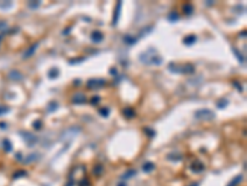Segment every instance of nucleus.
Segmentation results:
<instances>
[{
  "label": "nucleus",
  "mask_w": 247,
  "mask_h": 186,
  "mask_svg": "<svg viewBox=\"0 0 247 186\" xmlns=\"http://www.w3.org/2000/svg\"><path fill=\"white\" fill-rule=\"evenodd\" d=\"M140 58L142 60V62L145 63H155V65H160L162 62V58L160 57L155 50H150L146 51L145 54H142L140 56Z\"/></svg>",
  "instance_id": "obj_1"
},
{
  "label": "nucleus",
  "mask_w": 247,
  "mask_h": 186,
  "mask_svg": "<svg viewBox=\"0 0 247 186\" xmlns=\"http://www.w3.org/2000/svg\"><path fill=\"white\" fill-rule=\"evenodd\" d=\"M168 68L172 70V72H179V73H193L194 72V66L190 63H185L184 66H179L176 63H169L168 65Z\"/></svg>",
  "instance_id": "obj_2"
},
{
  "label": "nucleus",
  "mask_w": 247,
  "mask_h": 186,
  "mask_svg": "<svg viewBox=\"0 0 247 186\" xmlns=\"http://www.w3.org/2000/svg\"><path fill=\"white\" fill-rule=\"evenodd\" d=\"M194 117H195V119H199V120H210V119H214L215 114L210 109H199L194 113Z\"/></svg>",
  "instance_id": "obj_3"
},
{
  "label": "nucleus",
  "mask_w": 247,
  "mask_h": 186,
  "mask_svg": "<svg viewBox=\"0 0 247 186\" xmlns=\"http://www.w3.org/2000/svg\"><path fill=\"white\" fill-rule=\"evenodd\" d=\"M105 83H106L105 80H89L87 87L88 88H99V87L105 86Z\"/></svg>",
  "instance_id": "obj_4"
},
{
  "label": "nucleus",
  "mask_w": 247,
  "mask_h": 186,
  "mask_svg": "<svg viewBox=\"0 0 247 186\" xmlns=\"http://www.w3.org/2000/svg\"><path fill=\"white\" fill-rule=\"evenodd\" d=\"M21 135H22L24 138H26L25 140H26V143H27L30 147L37 143V138H36L34 134H31V133H21Z\"/></svg>",
  "instance_id": "obj_5"
},
{
  "label": "nucleus",
  "mask_w": 247,
  "mask_h": 186,
  "mask_svg": "<svg viewBox=\"0 0 247 186\" xmlns=\"http://www.w3.org/2000/svg\"><path fill=\"white\" fill-rule=\"evenodd\" d=\"M90 39H92V41H93V42H97V44H99V42H101V41H103V39H104V35H103V32H101V31H98V30H95V31H93V32H92V35H90Z\"/></svg>",
  "instance_id": "obj_6"
},
{
  "label": "nucleus",
  "mask_w": 247,
  "mask_h": 186,
  "mask_svg": "<svg viewBox=\"0 0 247 186\" xmlns=\"http://www.w3.org/2000/svg\"><path fill=\"white\" fill-rule=\"evenodd\" d=\"M190 169L193 170V171H195V173H202V171H204L205 166L203 165L202 161H199V160H195V161H193V164L190 165Z\"/></svg>",
  "instance_id": "obj_7"
},
{
  "label": "nucleus",
  "mask_w": 247,
  "mask_h": 186,
  "mask_svg": "<svg viewBox=\"0 0 247 186\" xmlns=\"http://www.w3.org/2000/svg\"><path fill=\"white\" fill-rule=\"evenodd\" d=\"M38 45H40V42H36V44H34V45H31V47L27 50V52H25L24 58H29V57H31V56H32V55L35 54V51L37 50Z\"/></svg>",
  "instance_id": "obj_8"
},
{
  "label": "nucleus",
  "mask_w": 247,
  "mask_h": 186,
  "mask_svg": "<svg viewBox=\"0 0 247 186\" xmlns=\"http://www.w3.org/2000/svg\"><path fill=\"white\" fill-rule=\"evenodd\" d=\"M72 99H73V101H72L73 103H76V104H79V103H84V102H85L87 98H85V96H84V94H82V93H77V94L73 97Z\"/></svg>",
  "instance_id": "obj_9"
},
{
  "label": "nucleus",
  "mask_w": 247,
  "mask_h": 186,
  "mask_svg": "<svg viewBox=\"0 0 247 186\" xmlns=\"http://www.w3.org/2000/svg\"><path fill=\"white\" fill-rule=\"evenodd\" d=\"M121 5H122L121 1H119V3L116 4V9H115V16H114L113 25H116V24H118V20H119V18H120V9H121Z\"/></svg>",
  "instance_id": "obj_10"
},
{
  "label": "nucleus",
  "mask_w": 247,
  "mask_h": 186,
  "mask_svg": "<svg viewBox=\"0 0 247 186\" xmlns=\"http://www.w3.org/2000/svg\"><path fill=\"white\" fill-rule=\"evenodd\" d=\"M195 41H197V36L195 35H188V36H185V37H184L183 42H184L187 46H189V45H193Z\"/></svg>",
  "instance_id": "obj_11"
},
{
  "label": "nucleus",
  "mask_w": 247,
  "mask_h": 186,
  "mask_svg": "<svg viewBox=\"0 0 247 186\" xmlns=\"http://www.w3.org/2000/svg\"><path fill=\"white\" fill-rule=\"evenodd\" d=\"M104 173V166L101 164H98L94 166V170H93V174L95 175V176H100V175Z\"/></svg>",
  "instance_id": "obj_12"
},
{
  "label": "nucleus",
  "mask_w": 247,
  "mask_h": 186,
  "mask_svg": "<svg viewBox=\"0 0 247 186\" xmlns=\"http://www.w3.org/2000/svg\"><path fill=\"white\" fill-rule=\"evenodd\" d=\"M153 169H155V165H153V163H151V161H146L142 165V170L145 173H151Z\"/></svg>",
  "instance_id": "obj_13"
},
{
  "label": "nucleus",
  "mask_w": 247,
  "mask_h": 186,
  "mask_svg": "<svg viewBox=\"0 0 247 186\" xmlns=\"http://www.w3.org/2000/svg\"><path fill=\"white\" fill-rule=\"evenodd\" d=\"M122 40H124V42L127 44V45H134V44H136V37H132L131 35H125L124 37H122Z\"/></svg>",
  "instance_id": "obj_14"
},
{
  "label": "nucleus",
  "mask_w": 247,
  "mask_h": 186,
  "mask_svg": "<svg viewBox=\"0 0 247 186\" xmlns=\"http://www.w3.org/2000/svg\"><path fill=\"white\" fill-rule=\"evenodd\" d=\"M136 175V170H132V169H130V170H127L122 176H121V179H122V181L124 180H127V179H130V178H132V176H135Z\"/></svg>",
  "instance_id": "obj_15"
},
{
  "label": "nucleus",
  "mask_w": 247,
  "mask_h": 186,
  "mask_svg": "<svg viewBox=\"0 0 247 186\" xmlns=\"http://www.w3.org/2000/svg\"><path fill=\"white\" fill-rule=\"evenodd\" d=\"M122 114L126 118H132V117H135V111L132 109V108H125V109L122 111Z\"/></svg>",
  "instance_id": "obj_16"
},
{
  "label": "nucleus",
  "mask_w": 247,
  "mask_h": 186,
  "mask_svg": "<svg viewBox=\"0 0 247 186\" xmlns=\"http://www.w3.org/2000/svg\"><path fill=\"white\" fill-rule=\"evenodd\" d=\"M38 158H40L38 154H31V155H29V156L25 159V164H30V163H32V161H36Z\"/></svg>",
  "instance_id": "obj_17"
},
{
  "label": "nucleus",
  "mask_w": 247,
  "mask_h": 186,
  "mask_svg": "<svg viewBox=\"0 0 247 186\" xmlns=\"http://www.w3.org/2000/svg\"><path fill=\"white\" fill-rule=\"evenodd\" d=\"M242 179H244V178H242V175H239V176H236V178H235V179H234L232 181H231L227 186H236V185H239L241 181H242Z\"/></svg>",
  "instance_id": "obj_18"
},
{
  "label": "nucleus",
  "mask_w": 247,
  "mask_h": 186,
  "mask_svg": "<svg viewBox=\"0 0 247 186\" xmlns=\"http://www.w3.org/2000/svg\"><path fill=\"white\" fill-rule=\"evenodd\" d=\"M183 10H184V13H185L187 15H190V14L193 13V5H190V4H184V5H183Z\"/></svg>",
  "instance_id": "obj_19"
},
{
  "label": "nucleus",
  "mask_w": 247,
  "mask_h": 186,
  "mask_svg": "<svg viewBox=\"0 0 247 186\" xmlns=\"http://www.w3.org/2000/svg\"><path fill=\"white\" fill-rule=\"evenodd\" d=\"M168 19H169L171 21H177V20L179 19V15H178L177 13H171L169 15H168Z\"/></svg>",
  "instance_id": "obj_20"
},
{
  "label": "nucleus",
  "mask_w": 247,
  "mask_h": 186,
  "mask_svg": "<svg viewBox=\"0 0 247 186\" xmlns=\"http://www.w3.org/2000/svg\"><path fill=\"white\" fill-rule=\"evenodd\" d=\"M57 107H58V103H57V102H51L48 104V112H53L55 109H57Z\"/></svg>",
  "instance_id": "obj_21"
},
{
  "label": "nucleus",
  "mask_w": 247,
  "mask_h": 186,
  "mask_svg": "<svg viewBox=\"0 0 247 186\" xmlns=\"http://www.w3.org/2000/svg\"><path fill=\"white\" fill-rule=\"evenodd\" d=\"M99 113H100V114H101L103 117L106 118V117H109V113H110V112H109L108 108H101V109L99 111Z\"/></svg>",
  "instance_id": "obj_22"
},
{
  "label": "nucleus",
  "mask_w": 247,
  "mask_h": 186,
  "mask_svg": "<svg viewBox=\"0 0 247 186\" xmlns=\"http://www.w3.org/2000/svg\"><path fill=\"white\" fill-rule=\"evenodd\" d=\"M143 132H145L148 137H155V132L152 130V129H150V128H145V129H143Z\"/></svg>",
  "instance_id": "obj_23"
},
{
  "label": "nucleus",
  "mask_w": 247,
  "mask_h": 186,
  "mask_svg": "<svg viewBox=\"0 0 247 186\" xmlns=\"http://www.w3.org/2000/svg\"><path fill=\"white\" fill-rule=\"evenodd\" d=\"M48 76L51 77V78H53V77H57V76H58V70H56V68H55V70H51V72L48 73Z\"/></svg>",
  "instance_id": "obj_24"
},
{
  "label": "nucleus",
  "mask_w": 247,
  "mask_h": 186,
  "mask_svg": "<svg viewBox=\"0 0 247 186\" xmlns=\"http://www.w3.org/2000/svg\"><path fill=\"white\" fill-rule=\"evenodd\" d=\"M25 175H26V171H25V170H21V171H17L16 174L14 175V179H17L19 176H25Z\"/></svg>",
  "instance_id": "obj_25"
},
{
  "label": "nucleus",
  "mask_w": 247,
  "mask_h": 186,
  "mask_svg": "<svg viewBox=\"0 0 247 186\" xmlns=\"http://www.w3.org/2000/svg\"><path fill=\"white\" fill-rule=\"evenodd\" d=\"M34 128H35V129H40V128H41V120L35 122V123H34Z\"/></svg>",
  "instance_id": "obj_26"
},
{
  "label": "nucleus",
  "mask_w": 247,
  "mask_h": 186,
  "mask_svg": "<svg viewBox=\"0 0 247 186\" xmlns=\"http://www.w3.org/2000/svg\"><path fill=\"white\" fill-rule=\"evenodd\" d=\"M99 99H100L99 97H95V98L93 97V98H92V104H98V103H99Z\"/></svg>",
  "instance_id": "obj_27"
},
{
  "label": "nucleus",
  "mask_w": 247,
  "mask_h": 186,
  "mask_svg": "<svg viewBox=\"0 0 247 186\" xmlns=\"http://www.w3.org/2000/svg\"><path fill=\"white\" fill-rule=\"evenodd\" d=\"M4 145H6V149H8V150H6V151H10V150H11V144H10V143H9L8 140H5V143H4Z\"/></svg>",
  "instance_id": "obj_28"
},
{
  "label": "nucleus",
  "mask_w": 247,
  "mask_h": 186,
  "mask_svg": "<svg viewBox=\"0 0 247 186\" xmlns=\"http://www.w3.org/2000/svg\"><path fill=\"white\" fill-rule=\"evenodd\" d=\"M118 186H126L125 184H124V181H121V182H119V185Z\"/></svg>",
  "instance_id": "obj_29"
},
{
  "label": "nucleus",
  "mask_w": 247,
  "mask_h": 186,
  "mask_svg": "<svg viewBox=\"0 0 247 186\" xmlns=\"http://www.w3.org/2000/svg\"><path fill=\"white\" fill-rule=\"evenodd\" d=\"M190 186H199V184H198V182H195V184H192Z\"/></svg>",
  "instance_id": "obj_30"
}]
</instances>
